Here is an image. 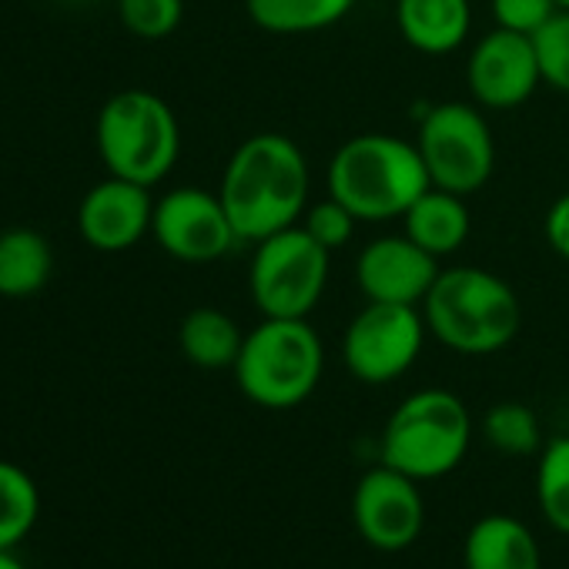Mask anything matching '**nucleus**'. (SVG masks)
<instances>
[{
  "mask_svg": "<svg viewBox=\"0 0 569 569\" xmlns=\"http://www.w3.org/2000/svg\"><path fill=\"white\" fill-rule=\"evenodd\" d=\"M309 161L302 148L278 131L244 138L224 164L218 198L241 238L258 244L261 238L292 228L309 208Z\"/></svg>",
  "mask_w": 569,
  "mask_h": 569,
  "instance_id": "f257e3e1",
  "label": "nucleus"
},
{
  "mask_svg": "<svg viewBox=\"0 0 569 569\" xmlns=\"http://www.w3.org/2000/svg\"><path fill=\"white\" fill-rule=\"evenodd\" d=\"M419 309L436 342L459 356L502 352L522 326L512 284L476 264L442 268Z\"/></svg>",
  "mask_w": 569,
  "mask_h": 569,
  "instance_id": "f03ea898",
  "label": "nucleus"
},
{
  "mask_svg": "<svg viewBox=\"0 0 569 569\" xmlns=\"http://www.w3.org/2000/svg\"><path fill=\"white\" fill-rule=\"evenodd\" d=\"M429 188L416 141L396 134L349 138L329 161V194L359 221H392Z\"/></svg>",
  "mask_w": 569,
  "mask_h": 569,
  "instance_id": "7ed1b4c3",
  "label": "nucleus"
},
{
  "mask_svg": "<svg viewBox=\"0 0 569 569\" xmlns=\"http://www.w3.org/2000/svg\"><path fill=\"white\" fill-rule=\"evenodd\" d=\"M326 352L309 319H261L244 336L234 382L261 409H296L322 379Z\"/></svg>",
  "mask_w": 569,
  "mask_h": 569,
  "instance_id": "20e7f679",
  "label": "nucleus"
},
{
  "mask_svg": "<svg viewBox=\"0 0 569 569\" xmlns=\"http://www.w3.org/2000/svg\"><path fill=\"white\" fill-rule=\"evenodd\" d=\"M98 154L108 174L154 188L181 154V128L168 101L151 91H118L98 114Z\"/></svg>",
  "mask_w": 569,
  "mask_h": 569,
  "instance_id": "39448f33",
  "label": "nucleus"
},
{
  "mask_svg": "<svg viewBox=\"0 0 569 569\" xmlns=\"http://www.w3.org/2000/svg\"><path fill=\"white\" fill-rule=\"evenodd\" d=\"M472 439V419L459 396L422 389L399 402L382 429V462L409 479H439L452 472Z\"/></svg>",
  "mask_w": 569,
  "mask_h": 569,
  "instance_id": "423d86ee",
  "label": "nucleus"
},
{
  "mask_svg": "<svg viewBox=\"0 0 569 569\" xmlns=\"http://www.w3.org/2000/svg\"><path fill=\"white\" fill-rule=\"evenodd\" d=\"M332 251L302 224L281 228L254 244L248 292L261 319H309L329 284Z\"/></svg>",
  "mask_w": 569,
  "mask_h": 569,
  "instance_id": "0eeeda50",
  "label": "nucleus"
},
{
  "mask_svg": "<svg viewBox=\"0 0 569 569\" xmlns=\"http://www.w3.org/2000/svg\"><path fill=\"white\" fill-rule=\"evenodd\" d=\"M416 148L426 164L429 184L462 198L486 188L496 168L492 128L479 104H466V101L432 104L419 121Z\"/></svg>",
  "mask_w": 569,
  "mask_h": 569,
  "instance_id": "6e6552de",
  "label": "nucleus"
},
{
  "mask_svg": "<svg viewBox=\"0 0 569 569\" xmlns=\"http://www.w3.org/2000/svg\"><path fill=\"white\" fill-rule=\"evenodd\" d=\"M426 332L422 309L366 302L342 336V362L359 382L389 386L416 366Z\"/></svg>",
  "mask_w": 569,
  "mask_h": 569,
  "instance_id": "1a4fd4ad",
  "label": "nucleus"
},
{
  "mask_svg": "<svg viewBox=\"0 0 569 569\" xmlns=\"http://www.w3.org/2000/svg\"><path fill=\"white\" fill-rule=\"evenodd\" d=\"M151 234L178 261L208 264L241 244L218 191L204 188H174L154 201Z\"/></svg>",
  "mask_w": 569,
  "mask_h": 569,
  "instance_id": "9d476101",
  "label": "nucleus"
},
{
  "mask_svg": "<svg viewBox=\"0 0 569 569\" xmlns=\"http://www.w3.org/2000/svg\"><path fill=\"white\" fill-rule=\"evenodd\" d=\"M352 516L369 546L382 552H399L416 542L426 522L419 482L382 462L359 479L352 496Z\"/></svg>",
  "mask_w": 569,
  "mask_h": 569,
  "instance_id": "9b49d317",
  "label": "nucleus"
},
{
  "mask_svg": "<svg viewBox=\"0 0 569 569\" xmlns=\"http://www.w3.org/2000/svg\"><path fill=\"white\" fill-rule=\"evenodd\" d=\"M466 81L482 111H512L526 104L542 84L532 38L506 28L489 31L469 54Z\"/></svg>",
  "mask_w": 569,
  "mask_h": 569,
  "instance_id": "f8f14e48",
  "label": "nucleus"
},
{
  "mask_svg": "<svg viewBox=\"0 0 569 569\" xmlns=\"http://www.w3.org/2000/svg\"><path fill=\"white\" fill-rule=\"evenodd\" d=\"M439 258L419 248L406 231L369 241L356 261V281L366 302L422 306L439 278Z\"/></svg>",
  "mask_w": 569,
  "mask_h": 569,
  "instance_id": "ddd939ff",
  "label": "nucleus"
},
{
  "mask_svg": "<svg viewBox=\"0 0 569 569\" xmlns=\"http://www.w3.org/2000/svg\"><path fill=\"white\" fill-rule=\"evenodd\" d=\"M154 201L151 188L108 174L94 184L78 208V231L94 251H128L151 234Z\"/></svg>",
  "mask_w": 569,
  "mask_h": 569,
  "instance_id": "4468645a",
  "label": "nucleus"
},
{
  "mask_svg": "<svg viewBox=\"0 0 569 569\" xmlns=\"http://www.w3.org/2000/svg\"><path fill=\"white\" fill-rule=\"evenodd\" d=\"M396 28L419 54H452L469 38L472 4L469 0H396Z\"/></svg>",
  "mask_w": 569,
  "mask_h": 569,
  "instance_id": "2eb2a0df",
  "label": "nucleus"
},
{
  "mask_svg": "<svg viewBox=\"0 0 569 569\" xmlns=\"http://www.w3.org/2000/svg\"><path fill=\"white\" fill-rule=\"evenodd\" d=\"M466 569H542L539 542L512 516H482L466 536Z\"/></svg>",
  "mask_w": 569,
  "mask_h": 569,
  "instance_id": "dca6fc26",
  "label": "nucleus"
},
{
  "mask_svg": "<svg viewBox=\"0 0 569 569\" xmlns=\"http://www.w3.org/2000/svg\"><path fill=\"white\" fill-rule=\"evenodd\" d=\"M402 221H406V234L436 258L459 251L466 244L469 224H472L466 198L442 191V188H432V184L409 204Z\"/></svg>",
  "mask_w": 569,
  "mask_h": 569,
  "instance_id": "f3484780",
  "label": "nucleus"
},
{
  "mask_svg": "<svg viewBox=\"0 0 569 569\" xmlns=\"http://www.w3.org/2000/svg\"><path fill=\"white\" fill-rule=\"evenodd\" d=\"M54 268L51 241L34 228H11L0 234V296L28 299L41 292Z\"/></svg>",
  "mask_w": 569,
  "mask_h": 569,
  "instance_id": "a211bd4d",
  "label": "nucleus"
},
{
  "mask_svg": "<svg viewBox=\"0 0 569 569\" xmlns=\"http://www.w3.org/2000/svg\"><path fill=\"white\" fill-rule=\"evenodd\" d=\"M178 346H181V356L198 369H208V372L234 369L238 352L244 346V332L221 309H191L181 319Z\"/></svg>",
  "mask_w": 569,
  "mask_h": 569,
  "instance_id": "6ab92c4d",
  "label": "nucleus"
},
{
  "mask_svg": "<svg viewBox=\"0 0 569 569\" xmlns=\"http://www.w3.org/2000/svg\"><path fill=\"white\" fill-rule=\"evenodd\" d=\"M352 4L356 0H244V11L254 28L278 38H296L339 24Z\"/></svg>",
  "mask_w": 569,
  "mask_h": 569,
  "instance_id": "aec40b11",
  "label": "nucleus"
},
{
  "mask_svg": "<svg viewBox=\"0 0 569 569\" xmlns=\"http://www.w3.org/2000/svg\"><path fill=\"white\" fill-rule=\"evenodd\" d=\"M38 512H41V496L34 479L21 466L0 459V549L21 546L34 529Z\"/></svg>",
  "mask_w": 569,
  "mask_h": 569,
  "instance_id": "412c9836",
  "label": "nucleus"
},
{
  "mask_svg": "<svg viewBox=\"0 0 569 569\" xmlns=\"http://www.w3.org/2000/svg\"><path fill=\"white\" fill-rule=\"evenodd\" d=\"M536 496L546 522L569 536V436L552 439L539 456Z\"/></svg>",
  "mask_w": 569,
  "mask_h": 569,
  "instance_id": "4be33fe9",
  "label": "nucleus"
},
{
  "mask_svg": "<svg viewBox=\"0 0 569 569\" xmlns=\"http://www.w3.org/2000/svg\"><path fill=\"white\" fill-rule=\"evenodd\" d=\"M486 439L506 456H532L539 449V419L522 402H496L486 412Z\"/></svg>",
  "mask_w": 569,
  "mask_h": 569,
  "instance_id": "5701e85b",
  "label": "nucleus"
},
{
  "mask_svg": "<svg viewBox=\"0 0 569 569\" xmlns=\"http://www.w3.org/2000/svg\"><path fill=\"white\" fill-rule=\"evenodd\" d=\"M532 48L542 84L559 94H569V11H556L532 34Z\"/></svg>",
  "mask_w": 569,
  "mask_h": 569,
  "instance_id": "b1692460",
  "label": "nucleus"
},
{
  "mask_svg": "<svg viewBox=\"0 0 569 569\" xmlns=\"http://www.w3.org/2000/svg\"><path fill=\"white\" fill-rule=\"evenodd\" d=\"M121 24L141 41H164L184 18L181 0H118Z\"/></svg>",
  "mask_w": 569,
  "mask_h": 569,
  "instance_id": "393cba45",
  "label": "nucleus"
},
{
  "mask_svg": "<svg viewBox=\"0 0 569 569\" xmlns=\"http://www.w3.org/2000/svg\"><path fill=\"white\" fill-rule=\"evenodd\" d=\"M299 224H302L326 251H342V248L352 241L359 218H356L342 201H336V198L329 194L326 201L306 208V214H302Z\"/></svg>",
  "mask_w": 569,
  "mask_h": 569,
  "instance_id": "a878e982",
  "label": "nucleus"
},
{
  "mask_svg": "<svg viewBox=\"0 0 569 569\" xmlns=\"http://www.w3.org/2000/svg\"><path fill=\"white\" fill-rule=\"evenodd\" d=\"M559 11L556 0H492L496 28L516 31V34H536L552 14Z\"/></svg>",
  "mask_w": 569,
  "mask_h": 569,
  "instance_id": "bb28decb",
  "label": "nucleus"
},
{
  "mask_svg": "<svg viewBox=\"0 0 569 569\" xmlns=\"http://www.w3.org/2000/svg\"><path fill=\"white\" fill-rule=\"evenodd\" d=\"M546 241L559 258L569 261V191L562 198H556L546 214Z\"/></svg>",
  "mask_w": 569,
  "mask_h": 569,
  "instance_id": "cd10ccee",
  "label": "nucleus"
},
{
  "mask_svg": "<svg viewBox=\"0 0 569 569\" xmlns=\"http://www.w3.org/2000/svg\"><path fill=\"white\" fill-rule=\"evenodd\" d=\"M0 569H28L11 549H0Z\"/></svg>",
  "mask_w": 569,
  "mask_h": 569,
  "instance_id": "c85d7f7f",
  "label": "nucleus"
},
{
  "mask_svg": "<svg viewBox=\"0 0 569 569\" xmlns=\"http://www.w3.org/2000/svg\"><path fill=\"white\" fill-rule=\"evenodd\" d=\"M556 4H559V11H569V0H556Z\"/></svg>",
  "mask_w": 569,
  "mask_h": 569,
  "instance_id": "c756f323",
  "label": "nucleus"
}]
</instances>
